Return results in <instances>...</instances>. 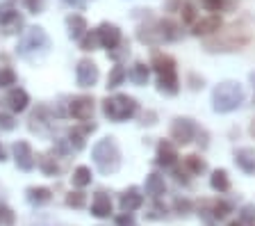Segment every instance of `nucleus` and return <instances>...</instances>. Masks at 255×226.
I'll return each instance as SVG.
<instances>
[{
	"mask_svg": "<svg viewBox=\"0 0 255 226\" xmlns=\"http://www.w3.org/2000/svg\"><path fill=\"white\" fill-rule=\"evenodd\" d=\"M246 101V89L237 80H223L212 89V110L219 114L235 112Z\"/></svg>",
	"mask_w": 255,
	"mask_h": 226,
	"instance_id": "1",
	"label": "nucleus"
},
{
	"mask_svg": "<svg viewBox=\"0 0 255 226\" xmlns=\"http://www.w3.org/2000/svg\"><path fill=\"white\" fill-rule=\"evenodd\" d=\"M251 41V30L242 25H230L226 30H219L212 37L205 39V48L207 50H221V53H230V50L244 48Z\"/></svg>",
	"mask_w": 255,
	"mask_h": 226,
	"instance_id": "2",
	"label": "nucleus"
},
{
	"mask_svg": "<svg viewBox=\"0 0 255 226\" xmlns=\"http://www.w3.org/2000/svg\"><path fill=\"white\" fill-rule=\"evenodd\" d=\"M91 156H94L98 172L105 174V176L117 174L121 169V149H119L114 137H103V140L96 142L94 149H91Z\"/></svg>",
	"mask_w": 255,
	"mask_h": 226,
	"instance_id": "3",
	"label": "nucleus"
},
{
	"mask_svg": "<svg viewBox=\"0 0 255 226\" xmlns=\"http://www.w3.org/2000/svg\"><path fill=\"white\" fill-rule=\"evenodd\" d=\"M157 73V89L162 94H178L180 89V80H178V71H175V59L171 55H164V53H157L153 57V64H150Z\"/></svg>",
	"mask_w": 255,
	"mask_h": 226,
	"instance_id": "4",
	"label": "nucleus"
},
{
	"mask_svg": "<svg viewBox=\"0 0 255 226\" xmlns=\"http://www.w3.org/2000/svg\"><path fill=\"white\" fill-rule=\"evenodd\" d=\"M48 48H50V37H48L46 30H43V27H39V25L27 27L25 32L21 34L18 46H16L18 55H21V57H25V59H34L37 55L48 53Z\"/></svg>",
	"mask_w": 255,
	"mask_h": 226,
	"instance_id": "5",
	"label": "nucleus"
},
{
	"mask_svg": "<svg viewBox=\"0 0 255 226\" xmlns=\"http://www.w3.org/2000/svg\"><path fill=\"white\" fill-rule=\"evenodd\" d=\"M139 105L132 96H128V94H117V96H110L103 101V112L110 121H128V119H132L137 114Z\"/></svg>",
	"mask_w": 255,
	"mask_h": 226,
	"instance_id": "6",
	"label": "nucleus"
},
{
	"mask_svg": "<svg viewBox=\"0 0 255 226\" xmlns=\"http://www.w3.org/2000/svg\"><path fill=\"white\" fill-rule=\"evenodd\" d=\"M169 135H171V140H173L175 144L185 146V144H189V142H194V137L198 135V126L187 117H178L173 124H171Z\"/></svg>",
	"mask_w": 255,
	"mask_h": 226,
	"instance_id": "7",
	"label": "nucleus"
},
{
	"mask_svg": "<svg viewBox=\"0 0 255 226\" xmlns=\"http://www.w3.org/2000/svg\"><path fill=\"white\" fill-rule=\"evenodd\" d=\"M75 78H78L80 87H94L101 78V73H98V66L91 59H80L78 66H75Z\"/></svg>",
	"mask_w": 255,
	"mask_h": 226,
	"instance_id": "8",
	"label": "nucleus"
},
{
	"mask_svg": "<svg viewBox=\"0 0 255 226\" xmlns=\"http://www.w3.org/2000/svg\"><path fill=\"white\" fill-rule=\"evenodd\" d=\"M96 32H98V39H101V46L107 50H114L119 43L123 41L121 30H119V25H114V23H107V21L101 23Z\"/></svg>",
	"mask_w": 255,
	"mask_h": 226,
	"instance_id": "9",
	"label": "nucleus"
},
{
	"mask_svg": "<svg viewBox=\"0 0 255 226\" xmlns=\"http://www.w3.org/2000/svg\"><path fill=\"white\" fill-rule=\"evenodd\" d=\"M69 112L73 114V119L78 121H87L94 114V98L91 96H75L69 105Z\"/></svg>",
	"mask_w": 255,
	"mask_h": 226,
	"instance_id": "10",
	"label": "nucleus"
},
{
	"mask_svg": "<svg viewBox=\"0 0 255 226\" xmlns=\"http://www.w3.org/2000/svg\"><path fill=\"white\" fill-rule=\"evenodd\" d=\"M155 162H157L159 167H175V162H178V149H175L173 142H169V140L159 142Z\"/></svg>",
	"mask_w": 255,
	"mask_h": 226,
	"instance_id": "11",
	"label": "nucleus"
},
{
	"mask_svg": "<svg viewBox=\"0 0 255 226\" xmlns=\"http://www.w3.org/2000/svg\"><path fill=\"white\" fill-rule=\"evenodd\" d=\"M14 160L18 165V169H23V172H30L34 167V162H37L34 153H32V146L27 142H16L14 144Z\"/></svg>",
	"mask_w": 255,
	"mask_h": 226,
	"instance_id": "12",
	"label": "nucleus"
},
{
	"mask_svg": "<svg viewBox=\"0 0 255 226\" xmlns=\"http://www.w3.org/2000/svg\"><path fill=\"white\" fill-rule=\"evenodd\" d=\"M119 206H121L123 213H134V210H139L143 206V194L139 188H128L126 192L121 194V199H119Z\"/></svg>",
	"mask_w": 255,
	"mask_h": 226,
	"instance_id": "13",
	"label": "nucleus"
},
{
	"mask_svg": "<svg viewBox=\"0 0 255 226\" xmlns=\"http://www.w3.org/2000/svg\"><path fill=\"white\" fill-rule=\"evenodd\" d=\"M0 25L5 27V32H16L23 25V18L11 5H0Z\"/></svg>",
	"mask_w": 255,
	"mask_h": 226,
	"instance_id": "14",
	"label": "nucleus"
},
{
	"mask_svg": "<svg viewBox=\"0 0 255 226\" xmlns=\"http://www.w3.org/2000/svg\"><path fill=\"white\" fill-rule=\"evenodd\" d=\"M221 27H223L221 18H219L217 14H212V16L201 18V21L194 23V30H191V32L196 34V37H212V34L219 32Z\"/></svg>",
	"mask_w": 255,
	"mask_h": 226,
	"instance_id": "15",
	"label": "nucleus"
},
{
	"mask_svg": "<svg viewBox=\"0 0 255 226\" xmlns=\"http://www.w3.org/2000/svg\"><path fill=\"white\" fill-rule=\"evenodd\" d=\"M235 165L244 174H255V151L251 146H242L235 151Z\"/></svg>",
	"mask_w": 255,
	"mask_h": 226,
	"instance_id": "16",
	"label": "nucleus"
},
{
	"mask_svg": "<svg viewBox=\"0 0 255 226\" xmlns=\"http://www.w3.org/2000/svg\"><path fill=\"white\" fill-rule=\"evenodd\" d=\"M146 192H148V197H153V199H159V197L166 192L164 176H159L157 172H150L148 176H146Z\"/></svg>",
	"mask_w": 255,
	"mask_h": 226,
	"instance_id": "17",
	"label": "nucleus"
},
{
	"mask_svg": "<svg viewBox=\"0 0 255 226\" xmlns=\"http://www.w3.org/2000/svg\"><path fill=\"white\" fill-rule=\"evenodd\" d=\"M91 215L101 217V220L112 215V201H110V197H107L105 192H98L94 197V201H91Z\"/></svg>",
	"mask_w": 255,
	"mask_h": 226,
	"instance_id": "18",
	"label": "nucleus"
},
{
	"mask_svg": "<svg viewBox=\"0 0 255 226\" xmlns=\"http://www.w3.org/2000/svg\"><path fill=\"white\" fill-rule=\"evenodd\" d=\"M66 27H69V37L71 39H82V34L89 30L85 16H80V14H71V16L66 18Z\"/></svg>",
	"mask_w": 255,
	"mask_h": 226,
	"instance_id": "19",
	"label": "nucleus"
},
{
	"mask_svg": "<svg viewBox=\"0 0 255 226\" xmlns=\"http://www.w3.org/2000/svg\"><path fill=\"white\" fill-rule=\"evenodd\" d=\"M7 103H9V108L14 110V112H23V110L27 108V103H30V96H27L25 89L16 87V89H11V92H9Z\"/></svg>",
	"mask_w": 255,
	"mask_h": 226,
	"instance_id": "20",
	"label": "nucleus"
},
{
	"mask_svg": "<svg viewBox=\"0 0 255 226\" xmlns=\"http://www.w3.org/2000/svg\"><path fill=\"white\" fill-rule=\"evenodd\" d=\"M137 37H139V41L150 43V46L164 41V39H162V32H159V25H148V27L141 25L139 27V32H137Z\"/></svg>",
	"mask_w": 255,
	"mask_h": 226,
	"instance_id": "21",
	"label": "nucleus"
},
{
	"mask_svg": "<svg viewBox=\"0 0 255 226\" xmlns=\"http://www.w3.org/2000/svg\"><path fill=\"white\" fill-rule=\"evenodd\" d=\"M148 75H150V69L143 62H134L132 69L128 71V78L134 82V85H146L148 82Z\"/></svg>",
	"mask_w": 255,
	"mask_h": 226,
	"instance_id": "22",
	"label": "nucleus"
},
{
	"mask_svg": "<svg viewBox=\"0 0 255 226\" xmlns=\"http://www.w3.org/2000/svg\"><path fill=\"white\" fill-rule=\"evenodd\" d=\"M210 185H212V190H217V192H228L230 190L228 172H226V169H217V172H212V176H210Z\"/></svg>",
	"mask_w": 255,
	"mask_h": 226,
	"instance_id": "23",
	"label": "nucleus"
},
{
	"mask_svg": "<svg viewBox=\"0 0 255 226\" xmlns=\"http://www.w3.org/2000/svg\"><path fill=\"white\" fill-rule=\"evenodd\" d=\"M53 199V194H50V190L48 188H30L27 190V201L34 206H43L48 204V201Z\"/></svg>",
	"mask_w": 255,
	"mask_h": 226,
	"instance_id": "24",
	"label": "nucleus"
},
{
	"mask_svg": "<svg viewBox=\"0 0 255 226\" xmlns=\"http://www.w3.org/2000/svg\"><path fill=\"white\" fill-rule=\"evenodd\" d=\"M182 167H185L187 174H203L207 169V162L198 156H187L185 160H182Z\"/></svg>",
	"mask_w": 255,
	"mask_h": 226,
	"instance_id": "25",
	"label": "nucleus"
},
{
	"mask_svg": "<svg viewBox=\"0 0 255 226\" xmlns=\"http://www.w3.org/2000/svg\"><path fill=\"white\" fill-rule=\"evenodd\" d=\"M159 32H162V39L164 41H175V39L180 37V30H178V25H175L173 21H169V18H164V21H159Z\"/></svg>",
	"mask_w": 255,
	"mask_h": 226,
	"instance_id": "26",
	"label": "nucleus"
},
{
	"mask_svg": "<svg viewBox=\"0 0 255 226\" xmlns=\"http://www.w3.org/2000/svg\"><path fill=\"white\" fill-rule=\"evenodd\" d=\"M180 14H182V23H187V25H194V23H196L198 11H196V5H194L191 0H182Z\"/></svg>",
	"mask_w": 255,
	"mask_h": 226,
	"instance_id": "27",
	"label": "nucleus"
},
{
	"mask_svg": "<svg viewBox=\"0 0 255 226\" xmlns=\"http://www.w3.org/2000/svg\"><path fill=\"white\" fill-rule=\"evenodd\" d=\"M71 181H73L75 188H87V185L91 183V169L89 167H78L73 172V176H71Z\"/></svg>",
	"mask_w": 255,
	"mask_h": 226,
	"instance_id": "28",
	"label": "nucleus"
},
{
	"mask_svg": "<svg viewBox=\"0 0 255 226\" xmlns=\"http://www.w3.org/2000/svg\"><path fill=\"white\" fill-rule=\"evenodd\" d=\"M126 78H128V71L123 69L121 64H117L114 69H112L110 78H107V87H110V89H114V87H119L123 80H126Z\"/></svg>",
	"mask_w": 255,
	"mask_h": 226,
	"instance_id": "29",
	"label": "nucleus"
},
{
	"mask_svg": "<svg viewBox=\"0 0 255 226\" xmlns=\"http://www.w3.org/2000/svg\"><path fill=\"white\" fill-rule=\"evenodd\" d=\"M96 46H101V39H98V32H89L87 30L85 34H82V39H80V48L82 50H96Z\"/></svg>",
	"mask_w": 255,
	"mask_h": 226,
	"instance_id": "30",
	"label": "nucleus"
},
{
	"mask_svg": "<svg viewBox=\"0 0 255 226\" xmlns=\"http://www.w3.org/2000/svg\"><path fill=\"white\" fill-rule=\"evenodd\" d=\"M230 210H233V206H230L228 201H217V204L212 206V217L214 220H223V217H228Z\"/></svg>",
	"mask_w": 255,
	"mask_h": 226,
	"instance_id": "31",
	"label": "nucleus"
},
{
	"mask_svg": "<svg viewBox=\"0 0 255 226\" xmlns=\"http://www.w3.org/2000/svg\"><path fill=\"white\" fill-rule=\"evenodd\" d=\"M11 85H16L14 69H9V66H2V69H0V87H11Z\"/></svg>",
	"mask_w": 255,
	"mask_h": 226,
	"instance_id": "32",
	"label": "nucleus"
},
{
	"mask_svg": "<svg viewBox=\"0 0 255 226\" xmlns=\"http://www.w3.org/2000/svg\"><path fill=\"white\" fill-rule=\"evenodd\" d=\"M23 5L30 14H41V11H46L48 0H23Z\"/></svg>",
	"mask_w": 255,
	"mask_h": 226,
	"instance_id": "33",
	"label": "nucleus"
},
{
	"mask_svg": "<svg viewBox=\"0 0 255 226\" xmlns=\"http://www.w3.org/2000/svg\"><path fill=\"white\" fill-rule=\"evenodd\" d=\"M239 222H242V224H255V206L253 204H246L244 208L239 210Z\"/></svg>",
	"mask_w": 255,
	"mask_h": 226,
	"instance_id": "34",
	"label": "nucleus"
},
{
	"mask_svg": "<svg viewBox=\"0 0 255 226\" xmlns=\"http://www.w3.org/2000/svg\"><path fill=\"white\" fill-rule=\"evenodd\" d=\"M87 130H89V128H85V130H71V133H69V142L73 144L75 151H80L82 146H85V133H87Z\"/></svg>",
	"mask_w": 255,
	"mask_h": 226,
	"instance_id": "35",
	"label": "nucleus"
},
{
	"mask_svg": "<svg viewBox=\"0 0 255 226\" xmlns=\"http://www.w3.org/2000/svg\"><path fill=\"white\" fill-rule=\"evenodd\" d=\"M85 201H87V197L82 192H71L69 197H66V204L73 206V208H82V206H85Z\"/></svg>",
	"mask_w": 255,
	"mask_h": 226,
	"instance_id": "36",
	"label": "nucleus"
},
{
	"mask_svg": "<svg viewBox=\"0 0 255 226\" xmlns=\"http://www.w3.org/2000/svg\"><path fill=\"white\" fill-rule=\"evenodd\" d=\"M0 226H14V213L7 206H0Z\"/></svg>",
	"mask_w": 255,
	"mask_h": 226,
	"instance_id": "37",
	"label": "nucleus"
},
{
	"mask_svg": "<svg viewBox=\"0 0 255 226\" xmlns=\"http://www.w3.org/2000/svg\"><path fill=\"white\" fill-rule=\"evenodd\" d=\"M39 165H41V169L48 174V176H55V174H57V165H55V162L50 160V158H48V156H41V160H39Z\"/></svg>",
	"mask_w": 255,
	"mask_h": 226,
	"instance_id": "38",
	"label": "nucleus"
},
{
	"mask_svg": "<svg viewBox=\"0 0 255 226\" xmlns=\"http://www.w3.org/2000/svg\"><path fill=\"white\" fill-rule=\"evenodd\" d=\"M201 5L207 11H221V9H226V0H201Z\"/></svg>",
	"mask_w": 255,
	"mask_h": 226,
	"instance_id": "39",
	"label": "nucleus"
},
{
	"mask_svg": "<svg viewBox=\"0 0 255 226\" xmlns=\"http://www.w3.org/2000/svg\"><path fill=\"white\" fill-rule=\"evenodd\" d=\"M0 128H2V130H14V128H16L14 117H11V114L0 112Z\"/></svg>",
	"mask_w": 255,
	"mask_h": 226,
	"instance_id": "40",
	"label": "nucleus"
},
{
	"mask_svg": "<svg viewBox=\"0 0 255 226\" xmlns=\"http://www.w3.org/2000/svg\"><path fill=\"white\" fill-rule=\"evenodd\" d=\"M148 217H150V220H164V217H166V208L162 204H155L153 210L148 213Z\"/></svg>",
	"mask_w": 255,
	"mask_h": 226,
	"instance_id": "41",
	"label": "nucleus"
},
{
	"mask_svg": "<svg viewBox=\"0 0 255 226\" xmlns=\"http://www.w3.org/2000/svg\"><path fill=\"white\" fill-rule=\"evenodd\" d=\"M117 226H134L132 213H123L121 217H117Z\"/></svg>",
	"mask_w": 255,
	"mask_h": 226,
	"instance_id": "42",
	"label": "nucleus"
},
{
	"mask_svg": "<svg viewBox=\"0 0 255 226\" xmlns=\"http://www.w3.org/2000/svg\"><path fill=\"white\" fill-rule=\"evenodd\" d=\"M189 208H191V204L187 199H178L175 201V210L180 213V215H185V213H189Z\"/></svg>",
	"mask_w": 255,
	"mask_h": 226,
	"instance_id": "43",
	"label": "nucleus"
},
{
	"mask_svg": "<svg viewBox=\"0 0 255 226\" xmlns=\"http://www.w3.org/2000/svg\"><path fill=\"white\" fill-rule=\"evenodd\" d=\"M249 133H251V137L255 140V117H253V121H251V126H249Z\"/></svg>",
	"mask_w": 255,
	"mask_h": 226,
	"instance_id": "44",
	"label": "nucleus"
},
{
	"mask_svg": "<svg viewBox=\"0 0 255 226\" xmlns=\"http://www.w3.org/2000/svg\"><path fill=\"white\" fill-rule=\"evenodd\" d=\"M64 2H69V5H75V7H82V0H64Z\"/></svg>",
	"mask_w": 255,
	"mask_h": 226,
	"instance_id": "45",
	"label": "nucleus"
},
{
	"mask_svg": "<svg viewBox=\"0 0 255 226\" xmlns=\"http://www.w3.org/2000/svg\"><path fill=\"white\" fill-rule=\"evenodd\" d=\"M235 5H237V0H226V9H233Z\"/></svg>",
	"mask_w": 255,
	"mask_h": 226,
	"instance_id": "46",
	"label": "nucleus"
},
{
	"mask_svg": "<svg viewBox=\"0 0 255 226\" xmlns=\"http://www.w3.org/2000/svg\"><path fill=\"white\" fill-rule=\"evenodd\" d=\"M5 160V151H2V146H0V162Z\"/></svg>",
	"mask_w": 255,
	"mask_h": 226,
	"instance_id": "47",
	"label": "nucleus"
},
{
	"mask_svg": "<svg viewBox=\"0 0 255 226\" xmlns=\"http://www.w3.org/2000/svg\"><path fill=\"white\" fill-rule=\"evenodd\" d=\"M230 226H242V222H233V224H230Z\"/></svg>",
	"mask_w": 255,
	"mask_h": 226,
	"instance_id": "48",
	"label": "nucleus"
},
{
	"mask_svg": "<svg viewBox=\"0 0 255 226\" xmlns=\"http://www.w3.org/2000/svg\"><path fill=\"white\" fill-rule=\"evenodd\" d=\"M134 226H137V224H134Z\"/></svg>",
	"mask_w": 255,
	"mask_h": 226,
	"instance_id": "49",
	"label": "nucleus"
}]
</instances>
